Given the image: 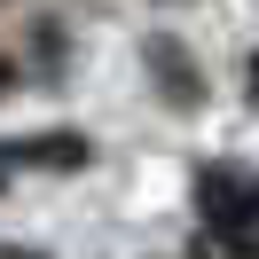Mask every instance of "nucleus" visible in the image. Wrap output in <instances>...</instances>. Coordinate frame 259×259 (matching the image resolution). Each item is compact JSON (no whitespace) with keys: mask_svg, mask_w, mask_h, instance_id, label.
I'll return each mask as SVG.
<instances>
[{"mask_svg":"<svg viewBox=\"0 0 259 259\" xmlns=\"http://www.w3.org/2000/svg\"><path fill=\"white\" fill-rule=\"evenodd\" d=\"M8 157L16 165H63L71 173V165H87V142L79 134H48V142H8Z\"/></svg>","mask_w":259,"mask_h":259,"instance_id":"1","label":"nucleus"},{"mask_svg":"<svg viewBox=\"0 0 259 259\" xmlns=\"http://www.w3.org/2000/svg\"><path fill=\"white\" fill-rule=\"evenodd\" d=\"M0 259H48V251H16V243H0Z\"/></svg>","mask_w":259,"mask_h":259,"instance_id":"2","label":"nucleus"},{"mask_svg":"<svg viewBox=\"0 0 259 259\" xmlns=\"http://www.w3.org/2000/svg\"><path fill=\"white\" fill-rule=\"evenodd\" d=\"M251 102H259V95H251Z\"/></svg>","mask_w":259,"mask_h":259,"instance_id":"3","label":"nucleus"}]
</instances>
